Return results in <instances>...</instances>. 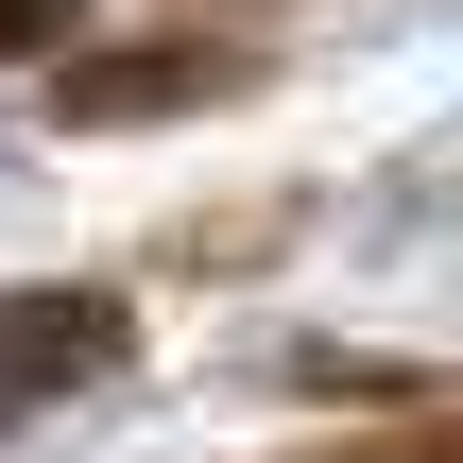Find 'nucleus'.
<instances>
[{
	"mask_svg": "<svg viewBox=\"0 0 463 463\" xmlns=\"http://www.w3.org/2000/svg\"><path fill=\"white\" fill-rule=\"evenodd\" d=\"M103 361H120V309H69V292H17V309H0V430H17V412H52L69 378H103Z\"/></svg>",
	"mask_w": 463,
	"mask_h": 463,
	"instance_id": "obj_1",
	"label": "nucleus"
},
{
	"mask_svg": "<svg viewBox=\"0 0 463 463\" xmlns=\"http://www.w3.org/2000/svg\"><path fill=\"white\" fill-rule=\"evenodd\" d=\"M69 34V0H0V52H52Z\"/></svg>",
	"mask_w": 463,
	"mask_h": 463,
	"instance_id": "obj_2",
	"label": "nucleus"
}]
</instances>
